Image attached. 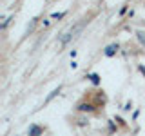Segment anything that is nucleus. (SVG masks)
<instances>
[{
  "instance_id": "nucleus-1",
  "label": "nucleus",
  "mask_w": 145,
  "mask_h": 136,
  "mask_svg": "<svg viewBox=\"0 0 145 136\" xmlns=\"http://www.w3.org/2000/svg\"><path fill=\"white\" fill-rule=\"evenodd\" d=\"M42 133H44V129L38 127V125H31L29 127V136H40Z\"/></svg>"
},
{
  "instance_id": "nucleus-2",
  "label": "nucleus",
  "mask_w": 145,
  "mask_h": 136,
  "mask_svg": "<svg viewBox=\"0 0 145 136\" xmlns=\"http://www.w3.org/2000/svg\"><path fill=\"white\" fill-rule=\"evenodd\" d=\"M78 111H82V112H91V111H94V107H93V103H80L78 105Z\"/></svg>"
},
{
  "instance_id": "nucleus-3",
  "label": "nucleus",
  "mask_w": 145,
  "mask_h": 136,
  "mask_svg": "<svg viewBox=\"0 0 145 136\" xmlns=\"http://www.w3.org/2000/svg\"><path fill=\"white\" fill-rule=\"evenodd\" d=\"M118 51V44H111V45H107V49H105V54L107 56H112Z\"/></svg>"
},
{
  "instance_id": "nucleus-4",
  "label": "nucleus",
  "mask_w": 145,
  "mask_h": 136,
  "mask_svg": "<svg viewBox=\"0 0 145 136\" xmlns=\"http://www.w3.org/2000/svg\"><path fill=\"white\" fill-rule=\"evenodd\" d=\"M58 93H60V89H56V91H53V93H51V94H49V98H47V102H51V100H53L54 96H56V94H58Z\"/></svg>"
},
{
  "instance_id": "nucleus-5",
  "label": "nucleus",
  "mask_w": 145,
  "mask_h": 136,
  "mask_svg": "<svg viewBox=\"0 0 145 136\" xmlns=\"http://www.w3.org/2000/svg\"><path fill=\"white\" fill-rule=\"evenodd\" d=\"M91 80H93L94 84H98V82H100V80H98V75H93V76H91Z\"/></svg>"
},
{
  "instance_id": "nucleus-6",
  "label": "nucleus",
  "mask_w": 145,
  "mask_h": 136,
  "mask_svg": "<svg viewBox=\"0 0 145 136\" xmlns=\"http://www.w3.org/2000/svg\"><path fill=\"white\" fill-rule=\"evenodd\" d=\"M138 36H140V40H142V42H145V36H143V33H138Z\"/></svg>"
}]
</instances>
